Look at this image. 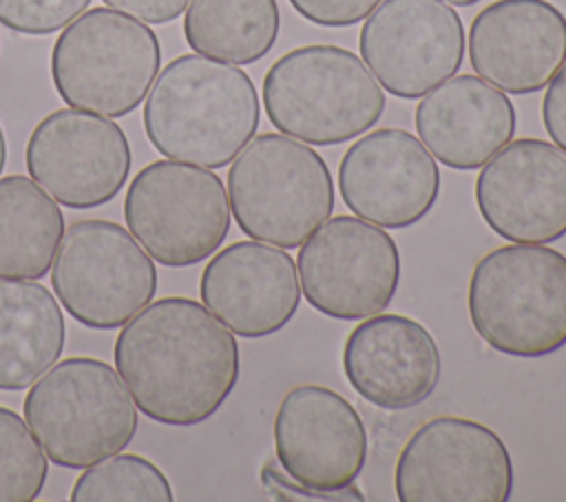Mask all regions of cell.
<instances>
[{
    "instance_id": "obj_1",
    "label": "cell",
    "mask_w": 566,
    "mask_h": 502,
    "mask_svg": "<svg viewBox=\"0 0 566 502\" xmlns=\"http://www.w3.org/2000/svg\"><path fill=\"white\" fill-rule=\"evenodd\" d=\"M115 369L150 420L192 427L212 418L241 372L234 334L199 301L164 296L122 325Z\"/></svg>"
},
{
    "instance_id": "obj_2",
    "label": "cell",
    "mask_w": 566,
    "mask_h": 502,
    "mask_svg": "<svg viewBox=\"0 0 566 502\" xmlns=\"http://www.w3.org/2000/svg\"><path fill=\"white\" fill-rule=\"evenodd\" d=\"M261 104L252 77L230 62L186 53L153 80L144 130L153 148L175 161L228 166L259 128Z\"/></svg>"
},
{
    "instance_id": "obj_3",
    "label": "cell",
    "mask_w": 566,
    "mask_h": 502,
    "mask_svg": "<svg viewBox=\"0 0 566 502\" xmlns=\"http://www.w3.org/2000/svg\"><path fill=\"white\" fill-rule=\"evenodd\" d=\"M469 321L500 354L548 356L566 345V257L539 243L486 252L467 290Z\"/></svg>"
},
{
    "instance_id": "obj_4",
    "label": "cell",
    "mask_w": 566,
    "mask_h": 502,
    "mask_svg": "<svg viewBox=\"0 0 566 502\" xmlns=\"http://www.w3.org/2000/svg\"><path fill=\"white\" fill-rule=\"evenodd\" d=\"M385 93L363 60L336 44L281 55L263 77V108L276 130L312 146H334L369 130Z\"/></svg>"
},
{
    "instance_id": "obj_5",
    "label": "cell",
    "mask_w": 566,
    "mask_h": 502,
    "mask_svg": "<svg viewBox=\"0 0 566 502\" xmlns=\"http://www.w3.org/2000/svg\"><path fill=\"white\" fill-rule=\"evenodd\" d=\"M22 411L46 460L64 469H86L124 451L139 422L117 369L91 356L51 365L29 387Z\"/></svg>"
},
{
    "instance_id": "obj_6",
    "label": "cell",
    "mask_w": 566,
    "mask_h": 502,
    "mask_svg": "<svg viewBox=\"0 0 566 502\" xmlns=\"http://www.w3.org/2000/svg\"><path fill=\"white\" fill-rule=\"evenodd\" d=\"M230 212L243 234L279 248H298L334 210L325 159L281 133L252 137L228 170Z\"/></svg>"
},
{
    "instance_id": "obj_7",
    "label": "cell",
    "mask_w": 566,
    "mask_h": 502,
    "mask_svg": "<svg viewBox=\"0 0 566 502\" xmlns=\"http://www.w3.org/2000/svg\"><path fill=\"white\" fill-rule=\"evenodd\" d=\"M161 46L150 27L108 7L71 20L51 51V80L71 106L124 117L146 97L159 73Z\"/></svg>"
},
{
    "instance_id": "obj_8",
    "label": "cell",
    "mask_w": 566,
    "mask_h": 502,
    "mask_svg": "<svg viewBox=\"0 0 566 502\" xmlns=\"http://www.w3.org/2000/svg\"><path fill=\"white\" fill-rule=\"evenodd\" d=\"M124 221L150 259L168 268L195 265L212 257L228 237V190L212 170L157 159L133 177Z\"/></svg>"
},
{
    "instance_id": "obj_9",
    "label": "cell",
    "mask_w": 566,
    "mask_h": 502,
    "mask_svg": "<svg viewBox=\"0 0 566 502\" xmlns=\"http://www.w3.org/2000/svg\"><path fill=\"white\" fill-rule=\"evenodd\" d=\"M51 285L84 327L117 330L157 292V268L133 234L106 219L71 223L53 257Z\"/></svg>"
},
{
    "instance_id": "obj_10",
    "label": "cell",
    "mask_w": 566,
    "mask_h": 502,
    "mask_svg": "<svg viewBox=\"0 0 566 502\" xmlns=\"http://www.w3.org/2000/svg\"><path fill=\"white\" fill-rule=\"evenodd\" d=\"M298 248L301 290L321 314L363 321L391 303L400 283V252L380 226L338 215Z\"/></svg>"
},
{
    "instance_id": "obj_11",
    "label": "cell",
    "mask_w": 566,
    "mask_h": 502,
    "mask_svg": "<svg viewBox=\"0 0 566 502\" xmlns=\"http://www.w3.org/2000/svg\"><path fill=\"white\" fill-rule=\"evenodd\" d=\"M394 487L400 502H506L513 462L504 440L486 425L438 416L402 447Z\"/></svg>"
},
{
    "instance_id": "obj_12",
    "label": "cell",
    "mask_w": 566,
    "mask_h": 502,
    "mask_svg": "<svg viewBox=\"0 0 566 502\" xmlns=\"http://www.w3.org/2000/svg\"><path fill=\"white\" fill-rule=\"evenodd\" d=\"M24 161L31 179L73 210L115 199L130 175V144L119 124L80 108H57L29 135Z\"/></svg>"
},
{
    "instance_id": "obj_13",
    "label": "cell",
    "mask_w": 566,
    "mask_h": 502,
    "mask_svg": "<svg viewBox=\"0 0 566 502\" xmlns=\"http://www.w3.org/2000/svg\"><path fill=\"white\" fill-rule=\"evenodd\" d=\"M464 46V24L442 0H380L358 35L371 75L402 100L422 97L455 75Z\"/></svg>"
},
{
    "instance_id": "obj_14",
    "label": "cell",
    "mask_w": 566,
    "mask_h": 502,
    "mask_svg": "<svg viewBox=\"0 0 566 502\" xmlns=\"http://www.w3.org/2000/svg\"><path fill=\"white\" fill-rule=\"evenodd\" d=\"M475 203L506 241H557L566 234V153L537 137L509 142L482 166Z\"/></svg>"
},
{
    "instance_id": "obj_15",
    "label": "cell",
    "mask_w": 566,
    "mask_h": 502,
    "mask_svg": "<svg viewBox=\"0 0 566 502\" xmlns=\"http://www.w3.org/2000/svg\"><path fill=\"white\" fill-rule=\"evenodd\" d=\"M338 190L356 217L380 228H409L436 206L440 170L416 135L378 128L345 150Z\"/></svg>"
},
{
    "instance_id": "obj_16",
    "label": "cell",
    "mask_w": 566,
    "mask_h": 502,
    "mask_svg": "<svg viewBox=\"0 0 566 502\" xmlns=\"http://www.w3.org/2000/svg\"><path fill=\"white\" fill-rule=\"evenodd\" d=\"M274 453L296 482L338 491L367 460V429L354 405L323 385L292 387L274 416Z\"/></svg>"
},
{
    "instance_id": "obj_17",
    "label": "cell",
    "mask_w": 566,
    "mask_h": 502,
    "mask_svg": "<svg viewBox=\"0 0 566 502\" xmlns=\"http://www.w3.org/2000/svg\"><path fill=\"white\" fill-rule=\"evenodd\" d=\"M471 69L513 95L544 88L566 62V15L548 0H495L469 27Z\"/></svg>"
},
{
    "instance_id": "obj_18",
    "label": "cell",
    "mask_w": 566,
    "mask_h": 502,
    "mask_svg": "<svg viewBox=\"0 0 566 502\" xmlns=\"http://www.w3.org/2000/svg\"><path fill=\"white\" fill-rule=\"evenodd\" d=\"M199 296L232 334H276L301 303L296 263L285 250L263 241L230 243L206 263Z\"/></svg>"
},
{
    "instance_id": "obj_19",
    "label": "cell",
    "mask_w": 566,
    "mask_h": 502,
    "mask_svg": "<svg viewBox=\"0 0 566 502\" xmlns=\"http://www.w3.org/2000/svg\"><path fill=\"white\" fill-rule=\"evenodd\" d=\"M347 383L367 402L400 411L424 402L438 387L442 358L431 332L405 314H374L343 347Z\"/></svg>"
},
{
    "instance_id": "obj_20",
    "label": "cell",
    "mask_w": 566,
    "mask_h": 502,
    "mask_svg": "<svg viewBox=\"0 0 566 502\" xmlns=\"http://www.w3.org/2000/svg\"><path fill=\"white\" fill-rule=\"evenodd\" d=\"M413 122L433 159L453 170H475L513 139L515 108L504 91L467 73L431 88Z\"/></svg>"
},
{
    "instance_id": "obj_21",
    "label": "cell",
    "mask_w": 566,
    "mask_h": 502,
    "mask_svg": "<svg viewBox=\"0 0 566 502\" xmlns=\"http://www.w3.org/2000/svg\"><path fill=\"white\" fill-rule=\"evenodd\" d=\"M66 338L55 296L38 281L0 279V389L31 387L57 363Z\"/></svg>"
},
{
    "instance_id": "obj_22",
    "label": "cell",
    "mask_w": 566,
    "mask_h": 502,
    "mask_svg": "<svg viewBox=\"0 0 566 502\" xmlns=\"http://www.w3.org/2000/svg\"><path fill=\"white\" fill-rule=\"evenodd\" d=\"M64 234L57 201L24 175L0 177V279H42Z\"/></svg>"
},
{
    "instance_id": "obj_23",
    "label": "cell",
    "mask_w": 566,
    "mask_h": 502,
    "mask_svg": "<svg viewBox=\"0 0 566 502\" xmlns=\"http://www.w3.org/2000/svg\"><path fill=\"white\" fill-rule=\"evenodd\" d=\"M276 0H190L184 15L188 46L230 64H254L276 44Z\"/></svg>"
},
{
    "instance_id": "obj_24",
    "label": "cell",
    "mask_w": 566,
    "mask_h": 502,
    "mask_svg": "<svg viewBox=\"0 0 566 502\" xmlns=\"http://www.w3.org/2000/svg\"><path fill=\"white\" fill-rule=\"evenodd\" d=\"M71 502H172V487L164 471L137 453H115L75 480Z\"/></svg>"
},
{
    "instance_id": "obj_25",
    "label": "cell",
    "mask_w": 566,
    "mask_h": 502,
    "mask_svg": "<svg viewBox=\"0 0 566 502\" xmlns=\"http://www.w3.org/2000/svg\"><path fill=\"white\" fill-rule=\"evenodd\" d=\"M49 462L24 418L0 407V502H31L46 482Z\"/></svg>"
},
{
    "instance_id": "obj_26",
    "label": "cell",
    "mask_w": 566,
    "mask_h": 502,
    "mask_svg": "<svg viewBox=\"0 0 566 502\" xmlns=\"http://www.w3.org/2000/svg\"><path fill=\"white\" fill-rule=\"evenodd\" d=\"M91 0H0V24L22 35H49L75 20Z\"/></svg>"
},
{
    "instance_id": "obj_27",
    "label": "cell",
    "mask_w": 566,
    "mask_h": 502,
    "mask_svg": "<svg viewBox=\"0 0 566 502\" xmlns=\"http://www.w3.org/2000/svg\"><path fill=\"white\" fill-rule=\"evenodd\" d=\"M261 482H263V487H265V491L272 500H285V502H290V500H338V502L352 500V502H363L365 500L363 491L354 482L338 489V491H318V489H312V487H305V484L292 480L272 460L263 464Z\"/></svg>"
},
{
    "instance_id": "obj_28",
    "label": "cell",
    "mask_w": 566,
    "mask_h": 502,
    "mask_svg": "<svg viewBox=\"0 0 566 502\" xmlns=\"http://www.w3.org/2000/svg\"><path fill=\"white\" fill-rule=\"evenodd\" d=\"M294 11L318 27H352L367 18L380 0H287Z\"/></svg>"
},
{
    "instance_id": "obj_29",
    "label": "cell",
    "mask_w": 566,
    "mask_h": 502,
    "mask_svg": "<svg viewBox=\"0 0 566 502\" xmlns=\"http://www.w3.org/2000/svg\"><path fill=\"white\" fill-rule=\"evenodd\" d=\"M546 86L548 88L542 100V122L555 146L566 153V62Z\"/></svg>"
},
{
    "instance_id": "obj_30",
    "label": "cell",
    "mask_w": 566,
    "mask_h": 502,
    "mask_svg": "<svg viewBox=\"0 0 566 502\" xmlns=\"http://www.w3.org/2000/svg\"><path fill=\"white\" fill-rule=\"evenodd\" d=\"M190 0H104L106 7L133 15L142 22L164 24L184 13Z\"/></svg>"
},
{
    "instance_id": "obj_31",
    "label": "cell",
    "mask_w": 566,
    "mask_h": 502,
    "mask_svg": "<svg viewBox=\"0 0 566 502\" xmlns=\"http://www.w3.org/2000/svg\"><path fill=\"white\" fill-rule=\"evenodd\" d=\"M4 161H7V139H4V130L0 126V172L4 168Z\"/></svg>"
},
{
    "instance_id": "obj_32",
    "label": "cell",
    "mask_w": 566,
    "mask_h": 502,
    "mask_svg": "<svg viewBox=\"0 0 566 502\" xmlns=\"http://www.w3.org/2000/svg\"><path fill=\"white\" fill-rule=\"evenodd\" d=\"M447 4H455V7H471V4H475V2H480V0H444Z\"/></svg>"
}]
</instances>
